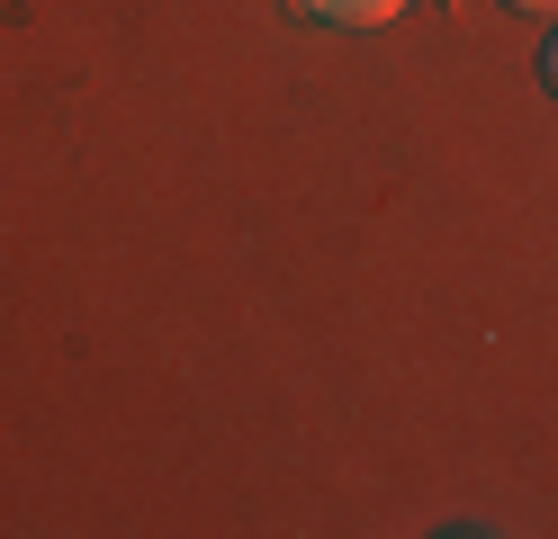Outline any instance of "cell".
Segmentation results:
<instances>
[{
    "label": "cell",
    "mask_w": 558,
    "mask_h": 539,
    "mask_svg": "<svg viewBox=\"0 0 558 539\" xmlns=\"http://www.w3.org/2000/svg\"><path fill=\"white\" fill-rule=\"evenodd\" d=\"M513 10H541V19H558V0H513Z\"/></svg>",
    "instance_id": "3957f363"
},
{
    "label": "cell",
    "mask_w": 558,
    "mask_h": 539,
    "mask_svg": "<svg viewBox=\"0 0 558 539\" xmlns=\"http://www.w3.org/2000/svg\"><path fill=\"white\" fill-rule=\"evenodd\" d=\"M298 10H316V19H333V27H388L405 0H298Z\"/></svg>",
    "instance_id": "6da1fadb"
},
{
    "label": "cell",
    "mask_w": 558,
    "mask_h": 539,
    "mask_svg": "<svg viewBox=\"0 0 558 539\" xmlns=\"http://www.w3.org/2000/svg\"><path fill=\"white\" fill-rule=\"evenodd\" d=\"M541 82L558 90V36H549V46H541Z\"/></svg>",
    "instance_id": "7a4b0ae2"
}]
</instances>
